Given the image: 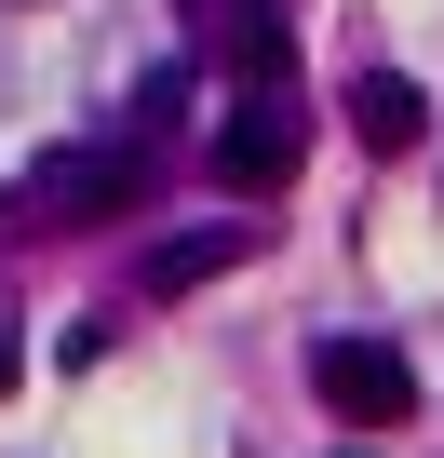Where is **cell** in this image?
<instances>
[{"mask_svg": "<svg viewBox=\"0 0 444 458\" xmlns=\"http://www.w3.org/2000/svg\"><path fill=\"white\" fill-rule=\"evenodd\" d=\"M310 391H323L350 431H404V418H417V364H404L390 337H323V351H310Z\"/></svg>", "mask_w": 444, "mask_h": 458, "instance_id": "6da1fadb", "label": "cell"}, {"mask_svg": "<svg viewBox=\"0 0 444 458\" xmlns=\"http://www.w3.org/2000/svg\"><path fill=\"white\" fill-rule=\"evenodd\" d=\"M215 175H230V189H283V175H297V108H283V81H256V95L230 108Z\"/></svg>", "mask_w": 444, "mask_h": 458, "instance_id": "7a4b0ae2", "label": "cell"}, {"mask_svg": "<svg viewBox=\"0 0 444 458\" xmlns=\"http://www.w3.org/2000/svg\"><path fill=\"white\" fill-rule=\"evenodd\" d=\"M135 189H148V148H68V162L41 175V202H54V216H121Z\"/></svg>", "mask_w": 444, "mask_h": 458, "instance_id": "3957f363", "label": "cell"}, {"mask_svg": "<svg viewBox=\"0 0 444 458\" xmlns=\"http://www.w3.org/2000/svg\"><path fill=\"white\" fill-rule=\"evenodd\" d=\"M350 135L390 162V148H417V135H431V95H417L404 68H364V81H350Z\"/></svg>", "mask_w": 444, "mask_h": 458, "instance_id": "277c9868", "label": "cell"}, {"mask_svg": "<svg viewBox=\"0 0 444 458\" xmlns=\"http://www.w3.org/2000/svg\"><path fill=\"white\" fill-rule=\"evenodd\" d=\"M230 257H243V229H188V243H162V257H148V297H188V284L230 270Z\"/></svg>", "mask_w": 444, "mask_h": 458, "instance_id": "5b68a950", "label": "cell"}, {"mask_svg": "<svg viewBox=\"0 0 444 458\" xmlns=\"http://www.w3.org/2000/svg\"><path fill=\"white\" fill-rule=\"evenodd\" d=\"M215 41H230L243 81H283V28H270V0H230V28H215Z\"/></svg>", "mask_w": 444, "mask_h": 458, "instance_id": "8992f818", "label": "cell"}, {"mask_svg": "<svg viewBox=\"0 0 444 458\" xmlns=\"http://www.w3.org/2000/svg\"><path fill=\"white\" fill-rule=\"evenodd\" d=\"M0 391H14V337H0Z\"/></svg>", "mask_w": 444, "mask_h": 458, "instance_id": "52a82bcc", "label": "cell"}]
</instances>
